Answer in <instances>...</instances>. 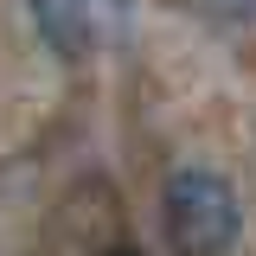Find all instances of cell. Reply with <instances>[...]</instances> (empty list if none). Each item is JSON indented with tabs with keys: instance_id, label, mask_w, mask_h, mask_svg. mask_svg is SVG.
<instances>
[{
	"instance_id": "cell-3",
	"label": "cell",
	"mask_w": 256,
	"mask_h": 256,
	"mask_svg": "<svg viewBox=\"0 0 256 256\" xmlns=\"http://www.w3.org/2000/svg\"><path fill=\"white\" fill-rule=\"evenodd\" d=\"M192 13L224 38H250L256 32V0H192Z\"/></svg>"
},
{
	"instance_id": "cell-1",
	"label": "cell",
	"mask_w": 256,
	"mask_h": 256,
	"mask_svg": "<svg viewBox=\"0 0 256 256\" xmlns=\"http://www.w3.org/2000/svg\"><path fill=\"white\" fill-rule=\"evenodd\" d=\"M160 218H166V244L180 256H224L244 230V212H237V192L224 173L212 166H180L166 180V198H160Z\"/></svg>"
},
{
	"instance_id": "cell-4",
	"label": "cell",
	"mask_w": 256,
	"mask_h": 256,
	"mask_svg": "<svg viewBox=\"0 0 256 256\" xmlns=\"http://www.w3.org/2000/svg\"><path fill=\"white\" fill-rule=\"evenodd\" d=\"M90 6H96L116 32H128V20H134V0H90Z\"/></svg>"
},
{
	"instance_id": "cell-2",
	"label": "cell",
	"mask_w": 256,
	"mask_h": 256,
	"mask_svg": "<svg viewBox=\"0 0 256 256\" xmlns=\"http://www.w3.org/2000/svg\"><path fill=\"white\" fill-rule=\"evenodd\" d=\"M32 26L52 45V58L84 64L90 45H96V6L90 0H32Z\"/></svg>"
},
{
	"instance_id": "cell-5",
	"label": "cell",
	"mask_w": 256,
	"mask_h": 256,
	"mask_svg": "<svg viewBox=\"0 0 256 256\" xmlns=\"http://www.w3.org/2000/svg\"><path fill=\"white\" fill-rule=\"evenodd\" d=\"M102 256H141V250H128V244H116V250H102Z\"/></svg>"
}]
</instances>
